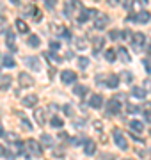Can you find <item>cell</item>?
<instances>
[{
    "label": "cell",
    "mask_w": 151,
    "mask_h": 160,
    "mask_svg": "<svg viewBox=\"0 0 151 160\" xmlns=\"http://www.w3.org/2000/svg\"><path fill=\"white\" fill-rule=\"evenodd\" d=\"M25 149H27V153L34 155V157H41L43 155V148H41V144L34 139H29L27 142H25Z\"/></svg>",
    "instance_id": "obj_1"
},
{
    "label": "cell",
    "mask_w": 151,
    "mask_h": 160,
    "mask_svg": "<svg viewBox=\"0 0 151 160\" xmlns=\"http://www.w3.org/2000/svg\"><path fill=\"white\" fill-rule=\"evenodd\" d=\"M80 9H82L80 0H70V2H66V6H64V14L68 18L75 16V11H80Z\"/></svg>",
    "instance_id": "obj_2"
},
{
    "label": "cell",
    "mask_w": 151,
    "mask_h": 160,
    "mask_svg": "<svg viewBox=\"0 0 151 160\" xmlns=\"http://www.w3.org/2000/svg\"><path fill=\"white\" fill-rule=\"evenodd\" d=\"M112 135H114V141H116L117 148H119V149H128L126 137L123 135V132L119 130V128H114V132H112Z\"/></svg>",
    "instance_id": "obj_3"
},
{
    "label": "cell",
    "mask_w": 151,
    "mask_h": 160,
    "mask_svg": "<svg viewBox=\"0 0 151 160\" xmlns=\"http://www.w3.org/2000/svg\"><path fill=\"white\" fill-rule=\"evenodd\" d=\"M119 112H121V103L117 100H110L107 103V116H116Z\"/></svg>",
    "instance_id": "obj_4"
},
{
    "label": "cell",
    "mask_w": 151,
    "mask_h": 160,
    "mask_svg": "<svg viewBox=\"0 0 151 160\" xmlns=\"http://www.w3.org/2000/svg\"><path fill=\"white\" fill-rule=\"evenodd\" d=\"M128 20H130V22H137V23H148L151 20V14L148 11H140V12H137L135 16H130Z\"/></svg>",
    "instance_id": "obj_5"
},
{
    "label": "cell",
    "mask_w": 151,
    "mask_h": 160,
    "mask_svg": "<svg viewBox=\"0 0 151 160\" xmlns=\"http://www.w3.org/2000/svg\"><path fill=\"white\" fill-rule=\"evenodd\" d=\"M146 43V36L142 34V32H135V34H132V45L135 46V48H142Z\"/></svg>",
    "instance_id": "obj_6"
},
{
    "label": "cell",
    "mask_w": 151,
    "mask_h": 160,
    "mask_svg": "<svg viewBox=\"0 0 151 160\" xmlns=\"http://www.w3.org/2000/svg\"><path fill=\"white\" fill-rule=\"evenodd\" d=\"M61 78H62L64 84H73V82H76V73L71 69H64L61 73Z\"/></svg>",
    "instance_id": "obj_7"
},
{
    "label": "cell",
    "mask_w": 151,
    "mask_h": 160,
    "mask_svg": "<svg viewBox=\"0 0 151 160\" xmlns=\"http://www.w3.org/2000/svg\"><path fill=\"white\" fill-rule=\"evenodd\" d=\"M109 22H110V20H109L107 14H98L96 20H94V27H96L98 30H101V29H105V27L109 25Z\"/></svg>",
    "instance_id": "obj_8"
},
{
    "label": "cell",
    "mask_w": 151,
    "mask_h": 160,
    "mask_svg": "<svg viewBox=\"0 0 151 160\" xmlns=\"http://www.w3.org/2000/svg\"><path fill=\"white\" fill-rule=\"evenodd\" d=\"M18 80H20V86L22 87H32L34 86V78H32L29 73H20Z\"/></svg>",
    "instance_id": "obj_9"
},
{
    "label": "cell",
    "mask_w": 151,
    "mask_h": 160,
    "mask_svg": "<svg viewBox=\"0 0 151 160\" xmlns=\"http://www.w3.org/2000/svg\"><path fill=\"white\" fill-rule=\"evenodd\" d=\"M89 14H96V11H94V9H84V7H82L80 11H78V22L85 23L89 18H91Z\"/></svg>",
    "instance_id": "obj_10"
},
{
    "label": "cell",
    "mask_w": 151,
    "mask_h": 160,
    "mask_svg": "<svg viewBox=\"0 0 151 160\" xmlns=\"http://www.w3.org/2000/svg\"><path fill=\"white\" fill-rule=\"evenodd\" d=\"M103 105V96L101 94H93L91 100H89V107H93V109H100Z\"/></svg>",
    "instance_id": "obj_11"
},
{
    "label": "cell",
    "mask_w": 151,
    "mask_h": 160,
    "mask_svg": "<svg viewBox=\"0 0 151 160\" xmlns=\"http://www.w3.org/2000/svg\"><path fill=\"white\" fill-rule=\"evenodd\" d=\"M25 64H27L30 69H34V71H39L41 69V62H39L37 57H27L25 59Z\"/></svg>",
    "instance_id": "obj_12"
},
{
    "label": "cell",
    "mask_w": 151,
    "mask_h": 160,
    "mask_svg": "<svg viewBox=\"0 0 151 160\" xmlns=\"http://www.w3.org/2000/svg\"><path fill=\"white\" fill-rule=\"evenodd\" d=\"M23 107H27V109H30V107H36V103H37V96L36 94H29V96L23 98Z\"/></svg>",
    "instance_id": "obj_13"
},
{
    "label": "cell",
    "mask_w": 151,
    "mask_h": 160,
    "mask_svg": "<svg viewBox=\"0 0 151 160\" xmlns=\"http://www.w3.org/2000/svg\"><path fill=\"white\" fill-rule=\"evenodd\" d=\"M14 39H16V38H14V34H12V30H7V32H6V41H7V46H9V48H11L12 52H16V45H14Z\"/></svg>",
    "instance_id": "obj_14"
},
{
    "label": "cell",
    "mask_w": 151,
    "mask_h": 160,
    "mask_svg": "<svg viewBox=\"0 0 151 160\" xmlns=\"http://www.w3.org/2000/svg\"><path fill=\"white\" fill-rule=\"evenodd\" d=\"M117 86H119V77H117V75H109V77H107V87L116 89Z\"/></svg>",
    "instance_id": "obj_15"
},
{
    "label": "cell",
    "mask_w": 151,
    "mask_h": 160,
    "mask_svg": "<svg viewBox=\"0 0 151 160\" xmlns=\"http://www.w3.org/2000/svg\"><path fill=\"white\" fill-rule=\"evenodd\" d=\"M94 151H96V142L94 141H87L85 146H84V153L91 157V155H94Z\"/></svg>",
    "instance_id": "obj_16"
},
{
    "label": "cell",
    "mask_w": 151,
    "mask_h": 160,
    "mask_svg": "<svg viewBox=\"0 0 151 160\" xmlns=\"http://www.w3.org/2000/svg\"><path fill=\"white\" fill-rule=\"evenodd\" d=\"M9 84H11V77L9 75H0V89L2 91L9 89Z\"/></svg>",
    "instance_id": "obj_17"
},
{
    "label": "cell",
    "mask_w": 151,
    "mask_h": 160,
    "mask_svg": "<svg viewBox=\"0 0 151 160\" xmlns=\"http://www.w3.org/2000/svg\"><path fill=\"white\" fill-rule=\"evenodd\" d=\"M132 94H134L135 98H139V100H144L148 91H146L144 87H134V89H132Z\"/></svg>",
    "instance_id": "obj_18"
},
{
    "label": "cell",
    "mask_w": 151,
    "mask_h": 160,
    "mask_svg": "<svg viewBox=\"0 0 151 160\" xmlns=\"http://www.w3.org/2000/svg\"><path fill=\"white\" fill-rule=\"evenodd\" d=\"M14 25H16L18 32H22V34H27V32H29V25H27L23 20H16V23H14Z\"/></svg>",
    "instance_id": "obj_19"
},
{
    "label": "cell",
    "mask_w": 151,
    "mask_h": 160,
    "mask_svg": "<svg viewBox=\"0 0 151 160\" xmlns=\"http://www.w3.org/2000/svg\"><path fill=\"white\" fill-rule=\"evenodd\" d=\"M27 45H29V46H32V48H37V46L41 45V39H39V36H36V34L29 36V39H27Z\"/></svg>",
    "instance_id": "obj_20"
},
{
    "label": "cell",
    "mask_w": 151,
    "mask_h": 160,
    "mask_svg": "<svg viewBox=\"0 0 151 160\" xmlns=\"http://www.w3.org/2000/svg\"><path fill=\"white\" fill-rule=\"evenodd\" d=\"M130 128H132L134 132L142 133V130H144V123H140V121H132V123H130Z\"/></svg>",
    "instance_id": "obj_21"
},
{
    "label": "cell",
    "mask_w": 151,
    "mask_h": 160,
    "mask_svg": "<svg viewBox=\"0 0 151 160\" xmlns=\"http://www.w3.org/2000/svg\"><path fill=\"white\" fill-rule=\"evenodd\" d=\"M2 64H4V66H6V68H14V59L11 57V55H4V57H2Z\"/></svg>",
    "instance_id": "obj_22"
},
{
    "label": "cell",
    "mask_w": 151,
    "mask_h": 160,
    "mask_svg": "<svg viewBox=\"0 0 151 160\" xmlns=\"http://www.w3.org/2000/svg\"><path fill=\"white\" fill-rule=\"evenodd\" d=\"M117 53H119V57H121V61H124V62H130V61H132V59H130V53H128L126 52V48H119V50H117Z\"/></svg>",
    "instance_id": "obj_23"
},
{
    "label": "cell",
    "mask_w": 151,
    "mask_h": 160,
    "mask_svg": "<svg viewBox=\"0 0 151 160\" xmlns=\"http://www.w3.org/2000/svg\"><path fill=\"white\" fill-rule=\"evenodd\" d=\"M41 142L45 144L46 148H52V146H53V139L50 137L48 133H43V135H41Z\"/></svg>",
    "instance_id": "obj_24"
},
{
    "label": "cell",
    "mask_w": 151,
    "mask_h": 160,
    "mask_svg": "<svg viewBox=\"0 0 151 160\" xmlns=\"http://www.w3.org/2000/svg\"><path fill=\"white\" fill-rule=\"evenodd\" d=\"M73 91H75V94H78V96L84 98V96H85V94L89 92V89H87L85 86H76L75 89H73Z\"/></svg>",
    "instance_id": "obj_25"
},
{
    "label": "cell",
    "mask_w": 151,
    "mask_h": 160,
    "mask_svg": "<svg viewBox=\"0 0 151 160\" xmlns=\"http://www.w3.org/2000/svg\"><path fill=\"white\" fill-rule=\"evenodd\" d=\"M45 57H48L50 59V62H55V64H59V62H62L64 61V59H61L59 55H55V53H48V52L45 53Z\"/></svg>",
    "instance_id": "obj_26"
},
{
    "label": "cell",
    "mask_w": 151,
    "mask_h": 160,
    "mask_svg": "<svg viewBox=\"0 0 151 160\" xmlns=\"http://www.w3.org/2000/svg\"><path fill=\"white\" fill-rule=\"evenodd\" d=\"M142 110H144V114H146V121L151 123V103H146L144 107H142Z\"/></svg>",
    "instance_id": "obj_27"
},
{
    "label": "cell",
    "mask_w": 151,
    "mask_h": 160,
    "mask_svg": "<svg viewBox=\"0 0 151 160\" xmlns=\"http://www.w3.org/2000/svg\"><path fill=\"white\" fill-rule=\"evenodd\" d=\"M105 59H107L109 62H114V61H116V52L114 50H105Z\"/></svg>",
    "instance_id": "obj_28"
},
{
    "label": "cell",
    "mask_w": 151,
    "mask_h": 160,
    "mask_svg": "<svg viewBox=\"0 0 151 160\" xmlns=\"http://www.w3.org/2000/svg\"><path fill=\"white\" fill-rule=\"evenodd\" d=\"M36 121L39 123V125H45V112L43 110H36Z\"/></svg>",
    "instance_id": "obj_29"
},
{
    "label": "cell",
    "mask_w": 151,
    "mask_h": 160,
    "mask_svg": "<svg viewBox=\"0 0 151 160\" xmlns=\"http://www.w3.org/2000/svg\"><path fill=\"white\" fill-rule=\"evenodd\" d=\"M50 123H52V126H57V128H62V125H64V121L61 119V118H55V116L52 118Z\"/></svg>",
    "instance_id": "obj_30"
},
{
    "label": "cell",
    "mask_w": 151,
    "mask_h": 160,
    "mask_svg": "<svg viewBox=\"0 0 151 160\" xmlns=\"http://www.w3.org/2000/svg\"><path fill=\"white\" fill-rule=\"evenodd\" d=\"M78 66H80L82 69L87 68V66H89V59L87 57H78Z\"/></svg>",
    "instance_id": "obj_31"
},
{
    "label": "cell",
    "mask_w": 151,
    "mask_h": 160,
    "mask_svg": "<svg viewBox=\"0 0 151 160\" xmlns=\"http://www.w3.org/2000/svg\"><path fill=\"white\" fill-rule=\"evenodd\" d=\"M142 64H144L146 71H148V73H151V57H146V59H142Z\"/></svg>",
    "instance_id": "obj_32"
},
{
    "label": "cell",
    "mask_w": 151,
    "mask_h": 160,
    "mask_svg": "<svg viewBox=\"0 0 151 160\" xmlns=\"http://www.w3.org/2000/svg\"><path fill=\"white\" fill-rule=\"evenodd\" d=\"M75 43H76V48H78V50H82V48H85V46H87V45H85V41L82 39V38H76Z\"/></svg>",
    "instance_id": "obj_33"
},
{
    "label": "cell",
    "mask_w": 151,
    "mask_h": 160,
    "mask_svg": "<svg viewBox=\"0 0 151 160\" xmlns=\"http://www.w3.org/2000/svg\"><path fill=\"white\" fill-rule=\"evenodd\" d=\"M123 80L124 82H132L134 80V75L130 73V71H123Z\"/></svg>",
    "instance_id": "obj_34"
},
{
    "label": "cell",
    "mask_w": 151,
    "mask_h": 160,
    "mask_svg": "<svg viewBox=\"0 0 151 160\" xmlns=\"http://www.w3.org/2000/svg\"><path fill=\"white\" fill-rule=\"evenodd\" d=\"M43 2H45V6H46L48 9H53L55 4H57V0H43Z\"/></svg>",
    "instance_id": "obj_35"
},
{
    "label": "cell",
    "mask_w": 151,
    "mask_h": 160,
    "mask_svg": "<svg viewBox=\"0 0 151 160\" xmlns=\"http://www.w3.org/2000/svg\"><path fill=\"white\" fill-rule=\"evenodd\" d=\"M22 125H23L27 130H32V125H30V121H29V119H25V118H22Z\"/></svg>",
    "instance_id": "obj_36"
},
{
    "label": "cell",
    "mask_w": 151,
    "mask_h": 160,
    "mask_svg": "<svg viewBox=\"0 0 151 160\" xmlns=\"http://www.w3.org/2000/svg\"><path fill=\"white\" fill-rule=\"evenodd\" d=\"M121 36L124 38V39H130V38H132V32L126 29V30H123V32H121Z\"/></svg>",
    "instance_id": "obj_37"
},
{
    "label": "cell",
    "mask_w": 151,
    "mask_h": 160,
    "mask_svg": "<svg viewBox=\"0 0 151 160\" xmlns=\"http://www.w3.org/2000/svg\"><path fill=\"white\" fill-rule=\"evenodd\" d=\"M124 9H132V6H134V0H124Z\"/></svg>",
    "instance_id": "obj_38"
},
{
    "label": "cell",
    "mask_w": 151,
    "mask_h": 160,
    "mask_svg": "<svg viewBox=\"0 0 151 160\" xmlns=\"http://www.w3.org/2000/svg\"><path fill=\"white\" fill-rule=\"evenodd\" d=\"M109 36H110V39H117V38L121 36V32H117V30H112V32H110Z\"/></svg>",
    "instance_id": "obj_39"
},
{
    "label": "cell",
    "mask_w": 151,
    "mask_h": 160,
    "mask_svg": "<svg viewBox=\"0 0 151 160\" xmlns=\"http://www.w3.org/2000/svg\"><path fill=\"white\" fill-rule=\"evenodd\" d=\"M50 48H52V50H59V48H61V45H59L57 41H52V43H50Z\"/></svg>",
    "instance_id": "obj_40"
},
{
    "label": "cell",
    "mask_w": 151,
    "mask_h": 160,
    "mask_svg": "<svg viewBox=\"0 0 151 160\" xmlns=\"http://www.w3.org/2000/svg\"><path fill=\"white\" fill-rule=\"evenodd\" d=\"M64 110H66V114H73V109H71V107H70V105H66V107H64Z\"/></svg>",
    "instance_id": "obj_41"
},
{
    "label": "cell",
    "mask_w": 151,
    "mask_h": 160,
    "mask_svg": "<svg viewBox=\"0 0 151 160\" xmlns=\"http://www.w3.org/2000/svg\"><path fill=\"white\" fill-rule=\"evenodd\" d=\"M126 109L130 110V112H137V110H139L137 107H134V105H126Z\"/></svg>",
    "instance_id": "obj_42"
},
{
    "label": "cell",
    "mask_w": 151,
    "mask_h": 160,
    "mask_svg": "<svg viewBox=\"0 0 151 160\" xmlns=\"http://www.w3.org/2000/svg\"><path fill=\"white\" fill-rule=\"evenodd\" d=\"M117 2H119V0H109V6L116 7V6H117Z\"/></svg>",
    "instance_id": "obj_43"
},
{
    "label": "cell",
    "mask_w": 151,
    "mask_h": 160,
    "mask_svg": "<svg viewBox=\"0 0 151 160\" xmlns=\"http://www.w3.org/2000/svg\"><path fill=\"white\" fill-rule=\"evenodd\" d=\"M144 86H146V87H148V89L151 91V80H146V82H144Z\"/></svg>",
    "instance_id": "obj_44"
},
{
    "label": "cell",
    "mask_w": 151,
    "mask_h": 160,
    "mask_svg": "<svg viewBox=\"0 0 151 160\" xmlns=\"http://www.w3.org/2000/svg\"><path fill=\"white\" fill-rule=\"evenodd\" d=\"M0 137H6V132H4V128L0 126Z\"/></svg>",
    "instance_id": "obj_45"
},
{
    "label": "cell",
    "mask_w": 151,
    "mask_h": 160,
    "mask_svg": "<svg viewBox=\"0 0 151 160\" xmlns=\"http://www.w3.org/2000/svg\"><path fill=\"white\" fill-rule=\"evenodd\" d=\"M6 153H7V151L4 149V146H0V155H6Z\"/></svg>",
    "instance_id": "obj_46"
},
{
    "label": "cell",
    "mask_w": 151,
    "mask_h": 160,
    "mask_svg": "<svg viewBox=\"0 0 151 160\" xmlns=\"http://www.w3.org/2000/svg\"><path fill=\"white\" fill-rule=\"evenodd\" d=\"M11 2H12V4H18V2H20V0H11Z\"/></svg>",
    "instance_id": "obj_47"
},
{
    "label": "cell",
    "mask_w": 151,
    "mask_h": 160,
    "mask_svg": "<svg viewBox=\"0 0 151 160\" xmlns=\"http://www.w3.org/2000/svg\"><path fill=\"white\" fill-rule=\"evenodd\" d=\"M148 52H149V53H151V46H148Z\"/></svg>",
    "instance_id": "obj_48"
},
{
    "label": "cell",
    "mask_w": 151,
    "mask_h": 160,
    "mask_svg": "<svg viewBox=\"0 0 151 160\" xmlns=\"http://www.w3.org/2000/svg\"><path fill=\"white\" fill-rule=\"evenodd\" d=\"M0 75H2V69H0Z\"/></svg>",
    "instance_id": "obj_49"
}]
</instances>
